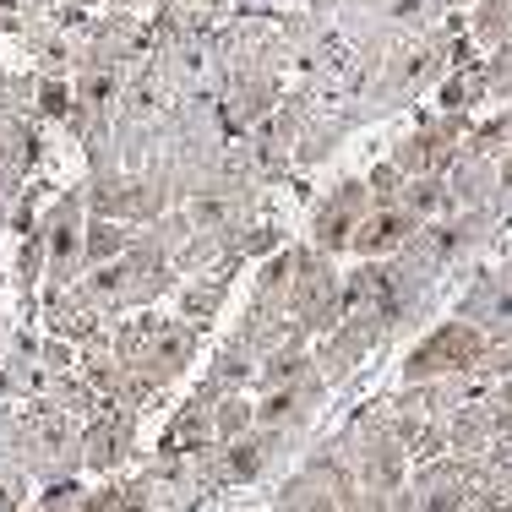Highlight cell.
Segmentation results:
<instances>
[{"label": "cell", "instance_id": "f35d334b", "mask_svg": "<svg viewBox=\"0 0 512 512\" xmlns=\"http://www.w3.org/2000/svg\"><path fill=\"white\" fill-rule=\"evenodd\" d=\"M77 6H88V11H104V6H115V0H77Z\"/></svg>", "mask_w": 512, "mask_h": 512}, {"label": "cell", "instance_id": "7a4b0ae2", "mask_svg": "<svg viewBox=\"0 0 512 512\" xmlns=\"http://www.w3.org/2000/svg\"><path fill=\"white\" fill-rule=\"evenodd\" d=\"M109 349H115V360L126 365V371H137L153 393H164V387H175L180 376L191 371V360H197V349H202V333L186 316L148 306V311H137V316L109 327Z\"/></svg>", "mask_w": 512, "mask_h": 512}, {"label": "cell", "instance_id": "484cf974", "mask_svg": "<svg viewBox=\"0 0 512 512\" xmlns=\"http://www.w3.org/2000/svg\"><path fill=\"white\" fill-rule=\"evenodd\" d=\"M469 33L485 55L512 44V0H469Z\"/></svg>", "mask_w": 512, "mask_h": 512}, {"label": "cell", "instance_id": "ba28073f", "mask_svg": "<svg viewBox=\"0 0 512 512\" xmlns=\"http://www.w3.org/2000/svg\"><path fill=\"white\" fill-rule=\"evenodd\" d=\"M284 77L278 71H235L224 88V99H218V126H224L229 142L251 137L262 120H273V109L284 104Z\"/></svg>", "mask_w": 512, "mask_h": 512}, {"label": "cell", "instance_id": "8fae6325", "mask_svg": "<svg viewBox=\"0 0 512 512\" xmlns=\"http://www.w3.org/2000/svg\"><path fill=\"white\" fill-rule=\"evenodd\" d=\"M376 349H387V338L376 333V322L349 316L344 327H333L327 338H316V371H322L333 387H344L365 371V360H371Z\"/></svg>", "mask_w": 512, "mask_h": 512}, {"label": "cell", "instance_id": "9a60e30c", "mask_svg": "<svg viewBox=\"0 0 512 512\" xmlns=\"http://www.w3.org/2000/svg\"><path fill=\"white\" fill-rule=\"evenodd\" d=\"M39 306H44V333L60 338V344L88 349V344H104L109 338V322L77 295V289H44Z\"/></svg>", "mask_w": 512, "mask_h": 512}, {"label": "cell", "instance_id": "7c38bea8", "mask_svg": "<svg viewBox=\"0 0 512 512\" xmlns=\"http://www.w3.org/2000/svg\"><path fill=\"white\" fill-rule=\"evenodd\" d=\"M300 447H306V442H295V436H284V431H267V425H256V431H246L240 442L224 447L229 485H262V480H273V474L284 469V463L295 458Z\"/></svg>", "mask_w": 512, "mask_h": 512}, {"label": "cell", "instance_id": "3957f363", "mask_svg": "<svg viewBox=\"0 0 512 512\" xmlns=\"http://www.w3.org/2000/svg\"><path fill=\"white\" fill-rule=\"evenodd\" d=\"M491 349V333L463 316H447V322H431L420 338L409 344L404 365H398V382L414 387V382H447V376H474Z\"/></svg>", "mask_w": 512, "mask_h": 512}, {"label": "cell", "instance_id": "cb8c5ba5", "mask_svg": "<svg viewBox=\"0 0 512 512\" xmlns=\"http://www.w3.org/2000/svg\"><path fill=\"white\" fill-rule=\"evenodd\" d=\"M404 207H409V213H420L425 224L463 213L458 197H453V180H447V175H414L409 186H404Z\"/></svg>", "mask_w": 512, "mask_h": 512}, {"label": "cell", "instance_id": "5b68a950", "mask_svg": "<svg viewBox=\"0 0 512 512\" xmlns=\"http://www.w3.org/2000/svg\"><path fill=\"white\" fill-rule=\"evenodd\" d=\"M39 235H44V256H50L44 289H77L82 278H88V191L82 186L60 191V197L44 207Z\"/></svg>", "mask_w": 512, "mask_h": 512}, {"label": "cell", "instance_id": "6da1fadb", "mask_svg": "<svg viewBox=\"0 0 512 512\" xmlns=\"http://www.w3.org/2000/svg\"><path fill=\"white\" fill-rule=\"evenodd\" d=\"M436 295H442V284L425 278V273H414L404 256L355 262L344 273V306H349V316L376 322V333H382L387 344L425 333V327L436 322Z\"/></svg>", "mask_w": 512, "mask_h": 512}, {"label": "cell", "instance_id": "5bb4252c", "mask_svg": "<svg viewBox=\"0 0 512 512\" xmlns=\"http://www.w3.org/2000/svg\"><path fill=\"white\" fill-rule=\"evenodd\" d=\"M137 420L142 414L104 404L88 425H82V453H88L93 474H115V469L131 463V453H137Z\"/></svg>", "mask_w": 512, "mask_h": 512}, {"label": "cell", "instance_id": "d6986e66", "mask_svg": "<svg viewBox=\"0 0 512 512\" xmlns=\"http://www.w3.org/2000/svg\"><path fill=\"white\" fill-rule=\"evenodd\" d=\"M360 131V120H355V109H322V115L311 120V131L300 137V148H295V169H316V164H327L338 148H344L349 137Z\"/></svg>", "mask_w": 512, "mask_h": 512}, {"label": "cell", "instance_id": "d590c367", "mask_svg": "<svg viewBox=\"0 0 512 512\" xmlns=\"http://www.w3.org/2000/svg\"><path fill=\"white\" fill-rule=\"evenodd\" d=\"M82 512H126V507H120V480L93 485V491H88V502H82Z\"/></svg>", "mask_w": 512, "mask_h": 512}, {"label": "cell", "instance_id": "ffe728a7", "mask_svg": "<svg viewBox=\"0 0 512 512\" xmlns=\"http://www.w3.org/2000/svg\"><path fill=\"white\" fill-rule=\"evenodd\" d=\"M256 371H262V355H256L246 338H235V333L213 349V365H207V376H213L224 393H246V387H256Z\"/></svg>", "mask_w": 512, "mask_h": 512}, {"label": "cell", "instance_id": "1f68e13d", "mask_svg": "<svg viewBox=\"0 0 512 512\" xmlns=\"http://www.w3.org/2000/svg\"><path fill=\"white\" fill-rule=\"evenodd\" d=\"M365 180H371V197H376V202H404V186H409V175L393 164V158H382V164H371V169H365Z\"/></svg>", "mask_w": 512, "mask_h": 512}, {"label": "cell", "instance_id": "d6a6232c", "mask_svg": "<svg viewBox=\"0 0 512 512\" xmlns=\"http://www.w3.org/2000/svg\"><path fill=\"white\" fill-rule=\"evenodd\" d=\"M278 251H284V229H278L273 218H262V224H251L246 246H240V256H246V262H256V256H278Z\"/></svg>", "mask_w": 512, "mask_h": 512}, {"label": "cell", "instance_id": "d4e9b609", "mask_svg": "<svg viewBox=\"0 0 512 512\" xmlns=\"http://www.w3.org/2000/svg\"><path fill=\"white\" fill-rule=\"evenodd\" d=\"M491 104V88H485V60L480 66H458L447 71V82L436 88V109H458V115H474V109Z\"/></svg>", "mask_w": 512, "mask_h": 512}, {"label": "cell", "instance_id": "e0dca14e", "mask_svg": "<svg viewBox=\"0 0 512 512\" xmlns=\"http://www.w3.org/2000/svg\"><path fill=\"white\" fill-rule=\"evenodd\" d=\"M447 180H453V197L463 213H496L502 207V158H474L463 153L453 169H447Z\"/></svg>", "mask_w": 512, "mask_h": 512}, {"label": "cell", "instance_id": "ab89813d", "mask_svg": "<svg viewBox=\"0 0 512 512\" xmlns=\"http://www.w3.org/2000/svg\"><path fill=\"white\" fill-rule=\"evenodd\" d=\"M507 240H512V235H507Z\"/></svg>", "mask_w": 512, "mask_h": 512}, {"label": "cell", "instance_id": "f546056e", "mask_svg": "<svg viewBox=\"0 0 512 512\" xmlns=\"http://www.w3.org/2000/svg\"><path fill=\"white\" fill-rule=\"evenodd\" d=\"M82 502H88V485L82 480H55V485H44L33 512H82Z\"/></svg>", "mask_w": 512, "mask_h": 512}, {"label": "cell", "instance_id": "836d02e7", "mask_svg": "<svg viewBox=\"0 0 512 512\" xmlns=\"http://www.w3.org/2000/svg\"><path fill=\"white\" fill-rule=\"evenodd\" d=\"M28 469H17V463L0 458V512H17L22 502H28Z\"/></svg>", "mask_w": 512, "mask_h": 512}, {"label": "cell", "instance_id": "8992f818", "mask_svg": "<svg viewBox=\"0 0 512 512\" xmlns=\"http://www.w3.org/2000/svg\"><path fill=\"white\" fill-rule=\"evenodd\" d=\"M474 120L480 115H458V109H425L420 120L404 131V137H393V158L398 169L414 180V175H447V169L463 158V142H469Z\"/></svg>", "mask_w": 512, "mask_h": 512}, {"label": "cell", "instance_id": "4fadbf2b", "mask_svg": "<svg viewBox=\"0 0 512 512\" xmlns=\"http://www.w3.org/2000/svg\"><path fill=\"white\" fill-rule=\"evenodd\" d=\"M453 316H463V322H474V327H485L491 338H507L512 344V284L496 273V262H480L469 273V284L458 289Z\"/></svg>", "mask_w": 512, "mask_h": 512}, {"label": "cell", "instance_id": "30bf717a", "mask_svg": "<svg viewBox=\"0 0 512 512\" xmlns=\"http://www.w3.org/2000/svg\"><path fill=\"white\" fill-rule=\"evenodd\" d=\"M224 387L213 382V376H202L197 387L186 393V404L169 414L164 436H158V453H207V447H218V404H224Z\"/></svg>", "mask_w": 512, "mask_h": 512}, {"label": "cell", "instance_id": "7402d4cb", "mask_svg": "<svg viewBox=\"0 0 512 512\" xmlns=\"http://www.w3.org/2000/svg\"><path fill=\"white\" fill-rule=\"evenodd\" d=\"M273 512H349V507H344V496H338L333 485H322L316 474L295 469V474H289V480L273 491Z\"/></svg>", "mask_w": 512, "mask_h": 512}, {"label": "cell", "instance_id": "603a6c76", "mask_svg": "<svg viewBox=\"0 0 512 512\" xmlns=\"http://www.w3.org/2000/svg\"><path fill=\"white\" fill-rule=\"evenodd\" d=\"M180 306L175 316H186L197 333H207V327L218 322V311H224V295H229V278H186V284L175 289Z\"/></svg>", "mask_w": 512, "mask_h": 512}, {"label": "cell", "instance_id": "4dcf8cb0", "mask_svg": "<svg viewBox=\"0 0 512 512\" xmlns=\"http://www.w3.org/2000/svg\"><path fill=\"white\" fill-rule=\"evenodd\" d=\"M485 88H491V104H512V44L485 55Z\"/></svg>", "mask_w": 512, "mask_h": 512}, {"label": "cell", "instance_id": "f1b7e54d", "mask_svg": "<svg viewBox=\"0 0 512 512\" xmlns=\"http://www.w3.org/2000/svg\"><path fill=\"white\" fill-rule=\"evenodd\" d=\"M246 431H256V398L246 393H229L224 404H218V442H240Z\"/></svg>", "mask_w": 512, "mask_h": 512}, {"label": "cell", "instance_id": "e575fe53", "mask_svg": "<svg viewBox=\"0 0 512 512\" xmlns=\"http://www.w3.org/2000/svg\"><path fill=\"white\" fill-rule=\"evenodd\" d=\"M158 6H175V11H191V17H218L224 22L235 0H158Z\"/></svg>", "mask_w": 512, "mask_h": 512}, {"label": "cell", "instance_id": "8d00e7d4", "mask_svg": "<svg viewBox=\"0 0 512 512\" xmlns=\"http://www.w3.org/2000/svg\"><path fill=\"white\" fill-rule=\"evenodd\" d=\"M463 512H512V502H507L502 491H491V485H480V491L469 496V507H463Z\"/></svg>", "mask_w": 512, "mask_h": 512}, {"label": "cell", "instance_id": "74e56055", "mask_svg": "<svg viewBox=\"0 0 512 512\" xmlns=\"http://www.w3.org/2000/svg\"><path fill=\"white\" fill-rule=\"evenodd\" d=\"M115 6H126V11H137V6H158V0H115Z\"/></svg>", "mask_w": 512, "mask_h": 512}, {"label": "cell", "instance_id": "ac0fdd59", "mask_svg": "<svg viewBox=\"0 0 512 512\" xmlns=\"http://www.w3.org/2000/svg\"><path fill=\"white\" fill-rule=\"evenodd\" d=\"M491 447H496V409H491V393H485V398H469L463 409H453V420H447V453L485 458Z\"/></svg>", "mask_w": 512, "mask_h": 512}, {"label": "cell", "instance_id": "83f0119b", "mask_svg": "<svg viewBox=\"0 0 512 512\" xmlns=\"http://www.w3.org/2000/svg\"><path fill=\"white\" fill-rule=\"evenodd\" d=\"M131 224H115V218H88V273L104 262H120L131 251Z\"/></svg>", "mask_w": 512, "mask_h": 512}, {"label": "cell", "instance_id": "277c9868", "mask_svg": "<svg viewBox=\"0 0 512 512\" xmlns=\"http://www.w3.org/2000/svg\"><path fill=\"white\" fill-rule=\"evenodd\" d=\"M289 316L306 327L311 338H327L333 327L349 322L344 306V273H338V256L316 251L311 240L295 246V284H289Z\"/></svg>", "mask_w": 512, "mask_h": 512}, {"label": "cell", "instance_id": "52a82bcc", "mask_svg": "<svg viewBox=\"0 0 512 512\" xmlns=\"http://www.w3.org/2000/svg\"><path fill=\"white\" fill-rule=\"evenodd\" d=\"M371 207H376V197H371V180L365 175L333 180V186L311 202L306 240L316 251H327V256H355V240H360L365 218H371Z\"/></svg>", "mask_w": 512, "mask_h": 512}, {"label": "cell", "instance_id": "2e32d148", "mask_svg": "<svg viewBox=\"0 0 512 512\" xmlns=\"http://www.w3.org/2000/svg\"><path fill=\"white\" fill-rule=\"evenodd\" d=\"M425 229L420 213H409L404 202H376L371 218H365L360 240H355V262H382V256H398L414 235Z\"/></svg>", "mask_w": 512, "mask_h": 512}, {"label": "cell", "instance_id": "9c48e42d", "mask_svg": "<svg viewBox=\"0 0 512 512\" xmlns=\"http://www.w3.org/2000/svg\"><path fill=\"white\" fill-rule=\"evenodd\" d=\"M327 398H333V382H327L322 371L300 376V382L278 387V393H262L256 398V425H267V431H284L295 436V442H306L316 414L327 409Z\"/></svg>", "mask_w": 512, "mask_h": 512}, {"label": "cell", "instance_id": "44dd1931", "mask_svg": "<svg viewBox=\"0 0 512 512\" xmlns=\"http://www.w3.org/2000/svg\"><path fill=\"white\" fill-rule=\"evenodd\" d=\"M311 344H316V338H295V344L273 349V355L262 360V371H256V387H251V393H278V387L311 376V371H316V349H311Z\"/></svg>", "mask_w": 512, "mask_h": 512}, {"label": "cell", "instance_id": "4316f807", "mask_svg": "<svg viewBox=\"0 0 512 512\" xmlns=\"http://www.w3.org/2000/svg\"><path fill=\"white\" fill-rule=\"evenodd\" d=\"M463 153H474V158H507L512 153V104H496L491 115L474 120Z\"/></svg>", "mask_w": 512, "mask_h": 512}]
</instances>
